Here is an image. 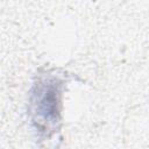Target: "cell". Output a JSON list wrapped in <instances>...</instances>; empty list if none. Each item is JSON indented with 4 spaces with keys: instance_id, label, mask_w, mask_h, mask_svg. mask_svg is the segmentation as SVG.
<instances>
[{
    "instance_id": "cell-1",
    "label": "cell",
    "mask_w": 149,
    "mask_h": 149,
    "mask_svg": "<svg viewBox=\"0 0 149 149\" xmlns=\"http://www.w3.org/2000/svg\"><path fill=\"white\" fill-rule=\"evenodd\" d=\"M61 83L57 79H43L35 84L31 94L33 122L40 130H49L59 121Z\"/></svg>"
}]
</instances>
